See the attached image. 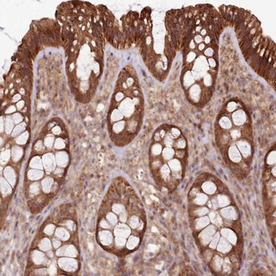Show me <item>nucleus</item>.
<instances>
[{"label": "nucleus", "instance_id": "393cba45", "mask_svg": "<svg viewBox=\"0 0 276 276\" xmlns=\"http://www.w3.org/2000/svg\"><path fill=\"white\" fill-rule=\"evenodd\" d=\"M49 273L50 275H54L57 273V267L54 264H52L49 269Z\"/></svg>", "mask_w": 276, "mask_h": 276}, {"label": "nucleus", "instance_id": "cd10ccee", "mask_svg": "<svg viewBox=\"0 0 276 276\" xmlns=\"http://www.w3.org/2000/svg\"><path fill=\"white\" fill-rule=\"evenodd\" d=\"M61 245H62V242H60V240H58L57 239H53V240H52V246H53L54 249H58L61 246Z\"/></svg>", "mask_w": 276, "mask_h": 276}, {"label": "nucleus", "instance_id": "423d86ee", "mask_svg": "<svg viewBox=\"0 0 276 276\" xmlns=\"http://www.w3.org/2000/svg\"><path fill=\"white\" fill-rule=\"evenodd\" d=\"M58 265L62 270L67 272H74L77 269V262L76 259L72 257L63 256L58 259Z\"/></svg>", "mask_w": 276, "mask_h": 276}, {"label": "nucleus", "instance_id": "dca6fc26", "mask_svg": "<svg viewBox=\"0 0 276 276\" xmlns=\"http://www.w3.org/2000/svg\"><path fill=\"white\" fill-rule=\"evenodd\" d=\"M9 184H10V183H9V182L6 181V180H4L2 178V180H1V192L2 194H4V195L11 194L12 189L11 186Z\"/></svg>", "mask_w": 276, "mask_h": 276}, {"label": "nucleus", "instance_id": "f3484780", "mask_svg": "<svg viewBox=\"0 0 276 276\" xmlns=\"http://www.w3.org/2000/svg\"><path fill=\"white\" fill-rule=\"evenodd\" d=\"M68 157L66 155H64V153H58V157H57V161H58V164L61 166H66L68 163Z\"/></svg>", "mask_w": 276, "mask_h": 276}, {"label": "nucleus", "instance_id": "f257e3e1", "mask_svg": "<svg viewBox=\"0 0 276 276\" xmlns=\"http://www.w3.org/2000/svg\"><path fill=\"white\" fill-rule=\"evenodd\" d=\"M165 23L182 55L180 83L186 100L203 107L216 90L219 38L228 22L212 5L199 4L168 12Z\"/></svg>", "mask_w": 276, "mask_h": 276}, {"label": "nucleus", "instance_id": "2eb2a0df", "mask_svg": "<svg viewBox=\"0 0 276 276\" xmlns=\"http://www.w3.org/2000/svg\"><path fill=\"white\" fill-rule=\"evenodd\" d=\"M43 174H44V173L42 171H40V170H31L28 173V178L31 180H39L42 177Z\"/></svg>", "mask_w": 276, "mask_h": 276}, {"label": "nucleus", "instance_id": "9d476101", "mask_svg": "<svg viewBox=\"0 0 276 276\" xmlns=\"http://www.w3.org/2000/svg\"><path fill=\"white\" fill-rule=\"evenodd\" d=\"M43 163H44L45 170H49V171H52L55 166L54 157L52 154L44 155L43 157Z\"/></svg>", "mask_w": 276, "mask_h": 276}, {"label": "nucleus", "instance_id": "20e7f679", "mask_svg": "<svg viewBox=\"0 0 276 276\" xmlns=\"http://www.w3.org/2000/svg\"><path fill=\"white\" fill-rule=\"evenodd\" d=\"M158 133L161 142L155 138V143L150 147L151 158L160 159L151 160V169L157 173L161 168H166L171 172L175 186L183 179L188 164V142L179 128L175 126L160 129Z\"/></svg>", "mask_w": 276, "mask_h": 276}, {"label": "nucleus", "instance_id": "7c9ffc66", "mask_svg": "<svg viewBox=\"0 0 276 276\" xmlns=\"http://www.w3.org/2000/svg\"><path fill=\"white\" fill-rule=\"evenodd\" d=\"M6 128H7V131H11L12 128V122L10 118L7 119V123H6Z\"/></svg>", "mask_w": 276, "mask_h": 276}, {"label": "nucleus", "instance_id": "f03ea898", "mask_svg": "<svg viewBox=\"0 0 276 276\" xmlns=\"http://www.w3.org/2000/svg\"><path fill=\"white\" fill-rule=\"evenodd\" d=\"M216 143L225 163L235 176L249 173L255 154L252 117L239 98L232 97L221 107L215 122Z\"/></svg>", "mask_w": 276, "mask_h": 276}, {"label": "nucleus", "instance_id": "c85d7f7f", "mask_svg": "<svg viewBox=\"0 0 276 276\" xmlns=\"http://www.w3.org/2000/svg\"><path fill=\"white\" fill-rule=\"evenodd\" d=\"M13 118H14L15 123L16 124L19 123V122H21L22 120V117L21 116L20 114H16V115H14Z\"/></svg>", "mask_w": 276, "mask_h": 276}, {"label": "nucleus", "instance_id": "1a4fd4ad", "mask_svg": "<svg viewBox=\"0 0 276 276\" xmlns=\"http://www.w3.org/2000/svg\"><path fill=\"white\" fill-rule=\"evenodd\" d=\"M32 259L33 262L37 265H43V264H45L46 262L45 255L42 252H40V251L34 250V252H32Z\"/></svg>", "mask_w": 276, "mask_h": 276}, {"label": "nucleus", "instance_id": "7ed1b4c3", "mask_svg": "<svg viewBox=\"0 0 276 276\" xmlns=\"http://www.w3.org/2000/svg\"><path fill=\"white\" fill-rule=\"evenodd\" d=\"M219 11L234 28L245 60L270 85H275V44L264 35L260 21L249 11L232 6H221Z\"/></svg>", "mask_w": 276, "mask_h": 276}, {"label": "nucleus", "instance_id": "c756f323", "mask_svg": "<svg viewBox=\"0 0 276 276\" xmlns=\"http://www.w3.org/2000/svg\"><path fill=\"white\" fill-rule=\"evenodd\" d=\"M53 138H48L45 139V146L47 147H52V143H53Z\"/></svg>", "mask_w": 276, "mask_h": 276}, {"label": "nucleus", "instance_id": "aec40b11", "mask_svg": "<svg viewBox=\"0 0 276 276\" xmlns=\"http://www.w3.org/2000/svg\"><path fill=\"white\" fill-rule=\"evenodd\" d=\"M21 150H22L17 147L13 149L12 156H13V160H14L15 161H17V160H19L21 158V155H22V151H21Z\"/></svg>", "mask_w": 276, "mask_h": 276}, {"label": "nucleus", "instance_id": "a211bd4d", "mask_svg": "<svg viewBox=\"0 0 276 276\" xmlns=\"http://www.w3.org/2000/svg\"><path fill=\"white\" fill-rule=\"evenodd\" d=\"M30 166H32V168H35V169L42 170V163H41L40 158L39 157L33 158L30 163Z\"/></svg>", "mask_w": 276, "mask_h": 276}, {"label": "nucleus", "instance_id": "412c9836", "mask_svg": "<svg viewBox=\"0 0 276 276\" xmlns=\"http://www.w3.org/2000/svg\"><path fill=\"white\" fill-rule=\"evenodd\" d=\"M55 230V226L53 224H49L44 228V233L48 236H52Z\"/></svg>", "mask_w": 276, "mask_h": 276}, {"label": "nucleus", "instance_id": "ddd939ff", "mask_svg": "<svg viewBox=\"0 0 276 276\" xmlns=\"http://www.w3.org/2000/svg\"><path fill=\"white\" fill-rule=\"evenodd\" d=\"M53 179L49 176L46 177L42 182V188L44 193H49L52 190V186H53Z\"/></svg>", "mask_w": 276, "mask_h": 276}, {"label": "nucleus", "instance_id": "a878e982", "mask_svg": "<svg viewBox=\"0 0 276 276\" xmlns=\"http://www.w3.org/2000/svg\"><path fill=\"white\" fill-rule=\"evenodd\" d=\"M55 147L58 149H62L64 147V143L62 140L61 139H58L56 140V143H55Z\"/></svg>", "mask_w": 276, "mask_h": 276}, {"label": "nucleus", "instance_id": "473e14b6", "mask_svg": "<svg viewBox=\"0 0 276 276\" xmlns=\"http://www.w3.org/2000/svg\"><path fill=\"white\" fill-rule=\"evenodd\" d=\"M15 110H16V109H15V108H12V107H11V108L8 109L7 113H12V112H14Z\"/></svg>", "mask_w": 276, "mask_h": 276}, {"label": "nucleus", "instance_id": "b1692460", "mask_svg": "<svg viewBox=\"0 0 276 276\" xmlns=\"http://www.w3.org/2000/svg\"><path fill=\"white\" fill-rule=\"evenodd\" d=\"M49 273V270L45 269V268H41V269H38L35 271V275H46Z\"/></svg>", "mask_w": 276, "mask_h": 276}, {"label": "nucleus", "instance_id": "4468645a", "mask_svg": "<svg viewBox=\"0 0 276 276\" xmlns=\"http://www.w3.org/2000/svg\"><path fill=\"white\" fill-rule=\"evenodd\" d=\"M52 242H51V241L48 238H44L39 245V249L42 251H44V252H49V251H50L52 249Z\"/></svg>", "mask_w": 276, "mask_h": 276}, {"label": "nucleus", "instance_id": "6e6552de", "mask_svg": "<svg viewBox=\"0 0 276 276\" xmlns=\"http://www.w3.org/2000/svg\"><path fill=\"white\" fill-rule=\"evenodd\" d=\"M140 242H141L140 236L132 235V236H130L128 238V241H127L126 249L128 251H130V252L136 250L139 247V246H140Z\"/></svg>", "mask_w": 276, "mask_h": 276}, {"label": "nucleus", "instance_id": "5701e85b", "mask_svg": "<svg viewBox=\"0 0 276 276\" xmlns=\"http://www.w3.org/2000/svg\"><path fill=\"white\" fill-rule=\"evenodd\" d=\"M27 138H28V133H23L22 135H21L19 138H17L16 142H17L18 143H19V144H23V143H25L26 141H27Z\"/></svg>", "mask_w": 276, "mask_h": 276}, {"label": "nucleus", "instance_id": "4be33fe9", "mask_svg": "<svg viewBox=\"0 0 276 276\" xmlns=\"http://www.w3.org/2000/svg\"><path fill=\"white\" fill-rule=\"evenodd\" d=\"M25 128H26V126H25L24 124H22L18 125V126H16V128L14 129V131H13L12 135H13V136H15V135L19 134V133H21V132L22 131V130H24Z\"/></svg>", "mask_w": 276, "mask_h": 276}, {"label": "nucleus", "instance_id": "f8f14e48", "mask_svg": "<svg viewBox=\"0 0 276 276\" xmlns=\"http://www.w3.org/2000/svg\"><path fill=\"white\" fill-rule=\"evenodd\" d=\"M4 174H5V177L6 178L7 181L10 183L11 186H14L16 183V174H15L14 171H13V170L10 167H7L6 170H5Z\"/></svg>", "mask_w": 276, "mask_h": 276}, {"label": "nucleus", "instance_id": "0eeeda50", "mask_svg": "<svg viewBox=\"0 0 276 276\" xmlns=\"http://www.w3.org/2000/svg\"><path fill=\"white\" fill-rule=\"evenodd\" d=\"M56 255L58 256H67V257L74 258L77 255V251L75 246L72 245H66V246L59 247L56 251Z\"/></svg>", "mask_w": 276, "mask_h": 276}, {"label": "nucleus", "instance_id": "6ab92c4d", "mask_svg": "<svg viewBox=\"0 0 276 276\" xmlns=\"http://www.w3.org/2000/svg\"><path fill=\"white\" fill-rule=\"evenodd\" d=\"M40 190H41V186L40 184H39L38 182H35V183H32V184L30 186V187H29V193H32V194L34 195L38 194V193H39Z\"/></svg>", "mask_w": 276, "mask_h": 276}, {"label": "nucleus", "instance_id": "9b49d317", "mask_svg": "<svg viewBox=\"0 0 276 276\" xmlns=\"http://www.w3.org/2000/svg\"><path fill=\"white\" fill-rule=\"evenodd\" d=\"M55 236L62 241H67L70 239V233L67 229H65L63 227H59L56 229L55 230Z\"/></svg>", "mask_w": 276, "mask_h": 276}, {"label": "nucleus", "instance_id": "bb28decb", "mask_svg": "<svg viewBox=\"0 0 276 276\" xmlns=\"http://www.w3.org/2000/svg\"><path fill=\"white\" fill-rule=\"evenodd\" d=\"M64 223H65V224H64V226H65L66 227L69 229V230H72V229L75 227V225H74V223L72 222L71 220H67Z\"/></svg>", "mask_w": 276, "mask_h": 276}, {"label": "nucleus", "instance_id": "39448f33", "mask_svg": "<svg viewBox=\"0 0 276 276\" xmlns=\"http://www.w3.org/2000/svg\"><path fill=\"white\" fill-rule=\"evenodd\" d=\"M114 239H115L114 235L110 230L102 229V230L99 231L97 233L98 242L105 249H110V246H114ZM113 246H112V249H113Z\"/></svg>", "mask_w": 276, "mask_h": 276}, {"label": "nucleus", "instance_id": "2f4dec72", "mask_svg": "<svg viewBox=\"0 0 276 276\" xmlns=\"http://www.w3.org/2000/svg\"><path fill=\"white\" fill-rule=\"evenodd\" d=\"M3 155H4V157L2 156V160L3 159V160H4V161H7V160L9 159V151H6L4 153H3Z\"/></svg>", "mask_w": 276, "mask_h": 276}]
</instances>
